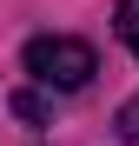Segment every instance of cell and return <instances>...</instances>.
Instances as JSON below:
<instances>
[{
    "mask_svg": "<svg viewBox=\"0 0 139 146\" xmlns=\"http://www.w3.org/2000/svg\"><path fill=\"white\" fill-rule=\"evenodd\" d=\"M27 73L40 86L73 93V86H86L93 73H99V53H93L86 40H73V33H40V40H27Z\"/></svg>",
    "mask_w": 139,
    "mask_h": 146,
    "instance_id": "6da1fadb",
    "label": "cell"
},
{
    "mask_svg": "<svg viewBox=\"0 0 139 146\" xmlns=\"http://www.w3.org/2000/svg\"><path fill=\"white\" fill-rule=\"evenodd\" d=\"M7 106H13V119H20V126H46V119H53V106H46V93H33V86H20V93H13Z\"/></svg>",
    "mask_w": 139,
    "mask_h": 146,
    "instance_id": "7a4b0ae2",
    "label": "cell"
},
{
    "mask_svg": "<svg viewBox=\"0 0 139 146\" xmlns=\"http://www.w3.org/2000/svg\"><path fill=\"white\" fill-rule=\"evenodd\" d=\"M119 40L126 53H139V0H119Z\"/></svg>",
    "mask_w": 139,
    "mask_h": 146,
    "instance_id": "3957f363",
    "label": "cell"
},
{
    "mask_svg": "<svg viewBox=\"0 0 139 146\" xmlns=\"http://www.w3.org/2000/svg\"><path fill=\"white\" fill-rule=\"evenodd\" d=\"M119 139H139V100L119 106Z\"/></svg>",
    "mask_w": 139,
    "mask_h": 146,
    "instance_id": "277c9868",
    "label": "cell"
}]
</instances>
